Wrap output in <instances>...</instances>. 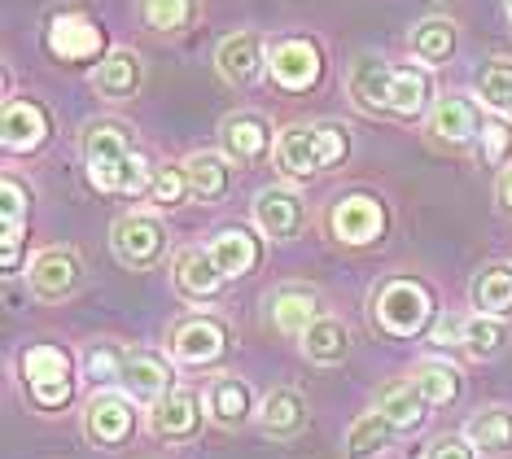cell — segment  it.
Returning a JSON list of instances; mask_svg holds the SVG:
<instances>
[{
  "label": "cell",
  "instance_id": "19",
  "mask_svg": "<svg viewBox=\"0 0 512 459\" xmlns=\"http://www.w3.org/2000/svg\"><path fill=\"white\" fill-rule=\"evenodd\" d=\"M263 62H267V53H263V35H254V31L228 35V40L219 44V53H215L219 75H224L228 84H237V88L254 84V79L263 75Z\"/></svg>",
  "mask_w": 512,
  "mask_h": 459
},
{
  "label": "cell",
  "instance_id": "39",
  "mask_svg": "<svg viewBox=\"0 0 512 459\" xmlns=\"http://www.w3.org/2000/svg\"><path fill=\"white\" fill-rule=\"evenodd\" d=\"M149 193H154L158 206H180L184 197L193 193L189 175H184V162H180V167H158L154 171V184H149Z\"/></svg>",
  "mask_w": 512,
  "mask_h": 459
},
{
  "label": "cell",
  "instance_id": "40",
  "mask_svg": "<svg viewBox=\"0 0 512 459\" xmlns=\"http://www.w3.org/2000/svg\"><path fill=\"white\" fill-rule=\"evenodd\" d=\"M508 149H512V127L499 123V119H486L482 123V158L491 162V167H504Z\"/></svg>",
  "mask_w": 512,
  "mask_h": 459
},
{
  "label": "cell",
  "instance_id": "13",
  "mask_svg": "<svg viewBox=\"0 0 512 459\" xmlns=\"http://www.w3.org/2000/svg\"><path fill=\"white\" fill-rule=\"evenodd\" d=\"M49 49L62 57V62H88V57H97L106 49V35L84 14H57L49 22Z\"/></svg>",
  "mask_w": 512,
  "mask_h": 459
},
{
  "label": "cell",
  "instance_id": "4",
  "mask_svg": "<svg viewBox=\"0 0 512 459\" xmlns=\"http://www.w3.org/2000/svg\"><path fill=\"white\" fill-rule=\"evenodd\" d=\"M110 250L123 267L145 272V267H154L158 258L167 254V228H162V219L149 215V210H127L110 228Z\"/></svg>",
  "mask_w": 512,
  "mask_h": 459
},
{
  "label": "cell",
  "instance_id": "11",
  "mask_svg": "<svg viewBox=\"0 0 512 459\" xmlns=\"http://www.w3.org/2000/svg\"><path fill=\"white\" fill-rule=\"evenodd\" d=\"M329 228L342 245H368V241H381L386 232V210H381L377 197H342L333 210H329Z\"/></svg>",
  "mask_w": 512,
  "mask_h": 459
},
{
  "label": "cell",
  "instance_id": "26",
  "mask_svg": "<svg viewBox=\"0 0 512 459\" xmlns=\"http://www.w3.org/2000/svg\"><path fill=\"white\" fill-rule=\"evenodd\" d=\"M464 438H469V446L477 455L486 459H499L512 451V411L508 407H486L477 411V416L469 420V429H464Z\"/></svg>",
  "mask_w": 512,
  "mask_h": 459
},
{
  "label": "cell",
  "instance_id": "5",
  "mask_svg": "<svg viewBox=\"0 0 512 459\" xmlns=\"http://www.w3.org/2000/svg\"><path fill=\"white\" fill-rule=\"evenodd\" d=\"M18 372L27 381L36 407H62L71 398V355L57 346H31L18 355Z\"/></svg>",
  "mask_w": 512,
  "mask_h": 459
},
{
  "label": "cell",
  "instance_id": "35",
  "mask_svg": "<svg viewBox=\"0 0 512 459\" xmlns=\"http://www.w3.org/2000/svg\"><path fill=\"white\" fill-rule=\"evenodd\" d=\"M412 53L421 57L425 66H442L451 53H456V27L447 18H425L416 22L412 31Z\"/></svg>",
  "mask_w": 512,
  "mask_h": 459
},
{
  "label": "cell",
  "instance_id": "15",
  "mask_svg": "<svg viewBox=\"0 0 512 459\" xmlns=\"http://www.w3.org/2000/svg\"><path fill=\"white\" fill-rule=\"evenodd\" d=\"M171 381H176V372H171V363L154 355V350H136V355H127V368H123V390L132 403H149L154 407L158 398L171 394Z\"/></svg>",
  "mask_w": 512,
  "mask_h": 459
},
{
  "label": "cell",
  "instance_id": "42",
  "mask_svg": "<svg viewBox=\"0 0 512 459\" xmlns=\"http://www.w3.org/2000/svg\"><path fill=\"white\" fill-rule=\"evenodd\" d=\"M464 315H442L434 328V346H464Z\"/></svg>",
  "mask_w": 512,
  "mask_h": 459
},
{
  "label": "cell",
  "instance_id": "1",
  "mask_svg": "<svg viewBox=\"0 0 512 459\" xmlns=\"http://www.w3.org/2000/svg\"><path fill=\"white\" fill-rule=\"evenodd\" d=\"M79 153H84L92 188H101V193H141L145 184H154L145 153H136L132 127L119 119L88 123L84 140H79Z\"/></svg>",
  "mask_w": 512,
  "mask_h": 459
},
{
  "label": "cell",
  "instance_id": "28",
  "mask_svg": "<svg viewBox=\"0 0 512 459\" xmlns=\"http://www.w3.org/2000/svg\"><path fill=\"white\" fill-rule=\"evenodd\" d=\"M259 420L272 438H298L307 429V403L298 390H272L259 407Z\"/></svg>",
  "mask_w": 512,
  "mask_h": 459
},
{
  "label": "cell",
  "instance_id": "23",
  "mask_svg": "<svg viewBox=\"0 0 512 459\" xmlns=\"http://www.w3.org/2000/svg\"><path fill=\"white\" fill-rule=\"evenodd\" d=\"M184 175H189V188L197 202H219L232 188V158L215 149H197L184 158Z\"/></svg>",
  "mask_w": 512,
  "mask_h": 459
},
{
  "label": "cell",
  "instance_id": "25",
  "mask_svg": "<svg viewBox=\"0 0 512 459\" xmlns=\"http://www.w3.org/2000/svg\"><path fill=\"white\" fill-rule=\"evenodd\" d=\"M377 411L390 420L394 429H421L425 425V416H429V403H425V394L416 390V381H386L377 390Z\"/></svg>",
  "mask_w": 512,
  "mask_h": 459
},
{
  "label": "cell",
  "instance_id": "3",
  "mask_svg": "<svg viewBox=\"0 0 512 459\" xmlns=\"http://www.w3.org/2000/svg\"><path fill=\"white\" fill-rule=\"evenodd\" d=\"M272 153L285 180H311L346 158V132L337 123H294L276 136Z\"/></svg>",
  "mask_w": 512,
  "mask_h": 459
},
{
  "label": "cell",
  "instance_id": "17",
  "mask_svg": "<svg viewBox=\"0 0 512 459\" xmlns=\"http://www.w3.org/2000/svg\"><path fill=\"white\" fill-rule=\"evenodd\" d=\"M228 346V333L224 324L211 320V315H193V320H184L176 328V337H171V350H176L180 363H193V368H202V363H215L224 355Z\"/></svg>",
  "mask_w": 512,
  "mask_h": 459
},
{
  "label": "cell",
  "instance_id": "6",
  "mask_svg": "<svg viewBox=\"0 0 512 459\" xmlns=\"http://www.w3.org/2000/svg\"><path fill=\"white\" fill-rule=\"evenodd\" d=\"M372 311L390 337H416L429 320V293L416 280H390V285H381Z\"/></svg>",
  "mask_w": 512,
  "mask_h": 459
},
{
  "label": "cell",
  "instance_id": "32",
  "mask_svg": "<svg viewBox=\"0 0 512 459\" xmlns=\"http://www.w3.org/2000/svg\"><path fill=\"white\" fill-rule=\"evenodd\" d=\"M390 442H394V425L372 407L355 420L351 433H346V459H377Z\"/></svg>",
  "mask_w": 512,
  "mask_h": 459
},
{
  "label": "cell",
  "instance_id": "10",
  "mask_svg": "<svg viewBox=\"0 0 512 459\" xmlns=\"http://www.w3.org/2000/svg\"><path fill=\"white\" fill-rule=\"evenodd\" d=\"M267 70H272V84L285 92H307L320 84V49L311 40H281L267 57Z\"/></svg>",
  "mask_w": 512,
  "mask_h": 459
},
{
  "label": "cell",
  "instance_id": "20",
  "mask_svg": "<svg viewBox=\"0 0 512 459\" xmlns=\"http://www.w3.org/2000/svg\"><path fill=\"white\" fill-rule=\"evenodd\" d=\"M0 140L9 153H31L49 140V114L40 101H9L0 119Z\"/></svg>",
  "mask_w": 512,
  "mask_h": 459
},
{
  "label": "cell",
  "instance_id": "8",
  "mask_svg": "<svg viewBox=\"0 0 512 459\" xmlns=\"http://www.w3.org/2000/svg\"><path fill=\"white\" fill-rule=\"evenodd\" d=\"M79 276H84V263H79V254L66 250V245H49V250H40L36 258H31V267H27L31 289H36V298H44V302L71 298V293L79 289Z\"/></svg>",
  "mask_w": 512,
  "mask_h": 459
},
{
  "label": "cell",
  "instance_id": "43",
  "mask_svg": "<svg viewBox=\"0 0 512 459\" xmlns=\"http://www.w3.org/2000/svg\"><path fill=\"white\" fill-rule=\"evenodd\" d=\"M495 197H499V206H504L508 215H512V162H508L504 171H499V180H495Z\"/></svg>",
  "mask_w": 512,
  "mask_h": 459
},
{
  "label": "cell",
  "instance_id": "24",
  "mask_svg": "<svg viewBox=\"0 0 512 459\" xmlns=\"http://www.w3.org/2000/svg\"><path fill=\"white\" fill-rule=\"evenodd\" d=\"M206 250H211L215 267L228 280H241V276H250L254 267H259V237H254L250 228H224V232H215V241L206 245Z\"/></svg>",
  "mask_w": 512,
  "mask_h": 459
},
{
  "label": "cell",
  "instance_id": "22",
  "mask_svg": "<svg viewBox=\"0 0 512 459\" xmlns=\"http://www.w3.org/2000/svg\"><path fill=\"white\" fill-rule=\"evenodd\" d=\"M202 403H206V416H211L219 429H241L254 411V394H250L246 381H237V376H219V381L206 385Z\"/></svg>",
  "mask_w": 512,
  "mask_h": 459
},
{
  "label": "cell",
  "instance_id": "7",
  "mask_svg": "<svg viewBox=\"0 0 512 459\" xmlns=\"http://www.w3.org/2000/svg\"><path fill=\"white\" fill-rule=\"evenodd\" d=\"M136 433V407L127 394H92L88 407H84V438L92 446H101V451H114V446H123L127 438Z\"/></svg>",
  "mask_w": 512,
  "mask_h": 459
},
{
  "label": "cell",
  "instance_id": "9",
  "mask_svg": "<svg viewBox=\"0 0 512 459\" xmlns=\"http://www.w3.org/2000/svg\"><path fill=\"white\" fill-rule=\"evenodd\" d=\"M219 145H224V153L232 162L254 167V162H263L267 153L276 149V140H272V127H267L263 114L237 110V114H228V119L219 123Z\"/></svg>",
  "mask_w": 512,
  "mask_h": 459
},
{
  "label": "cell",
  "instance_id": "29",
  "mask_svg": "<svg viewBox=\"0 0 512 459\" xmlns=\"http://www.w3.org/2000/svg\"><path fill=\"white\" fill-rule=\"evenodd\" d=\"M346 350H351V333H346L342 320H329V315H320L316 324L302 333V355L311 363H324V368H333V363L346 359Z\"/></svg>",
  "mask_w": 512,
  "mask_h": 459
},
{
  "label": "cell",
  "instance_id": "14",
  "mask_svg": "<svg viewBox=\"0 0 512 459\" xmlns=\"http://www.w3.org/2000/svg\"><path fill=\"white\" fill-rule=\"evenodd\" d=\"M429 136L447 149H460L473 136H482V114L469 97H438V105L429 110Z\"/></svg>",
  "mask_w": 512,
  "mask_h": 459
},
{
  "label": "cell",
  "instance_id": "18",
  "mask_svg": "<svg viewBox=\"0 0 512 459\" xmlns=\"http://www.w3.org/2000/svg\"><path fill=\"white\" fill-rule=\"evenodd\" d=\"M171 280H176L180 298H189V302H211L228 285V276L215 267L211 250H184L176 258V272H171Z\"/></svg>",
  "mask_w": 512,
  "mask_h": 459
},
{
  "label": "cell",
  "instance_id": "38",
  "mask_svg": "<svg viewBox=\"0 0 512 459\" xmlns=\"http://www.w3.org/2000/svg\"><path fill=\"white\" fill-rule=\"evenodd\" d=\"M504 346H508L504 324L491 320V315H469V324H464V350H469L473 359H495Z\"/></svg>",
  "mask_w": 512,
  "mask_h": 459
},
{
  "label": "cell",
  "instance_id": "30",
  "mask_svg": "<svg viewBox=\"0 0 512 459\" xmlns=\"http://www.w3.org/2000/svg\"><path fill=\"white\" fill-rule=\"evenodd\" d=\"M0 197H5V272H18V250H22V228H27L31 193H27V184L22 180L5 175Z\"/></svg>",
  "mask_w": 512,
  "mask_h": 459
},
{
  "label": "cell",
  "instance_id": "16",
  "mask_svg": "<svg viewBox=\"0 0 512 459\" xmlns=\"http://www.w3.org/2000/svg\"><path fill=\"white\" fill-rule=\"evenodd\" d=\"M202 407L206 403H197L193 390H171L167 398H158L149 407V433L154 438H171V442L193 438L197 425H202Z\"/></svg>",
  "mask_w": 512,
  "mask_h": 459
},
{
  "label": "cell",
  "instance_id": "34",
  "mask_svg": "<svg viewBox=\"0 0 512 459\" xmlns=\"http://www.w3.org/2000/svg\"><path fill=\"white\" fill-rule=\"evenodd\" d=\"M477 97H482L486 110L512 119V57H491L477 70Z\"/></svg>",
  "mask_w": 512,
  "mask_h": 459
},
{
  "label": "cell",
  "instance_id": "37",
  "mask_svg": "<svg viewBox=\"0 0 512 459\" xmlns=\"http://www.w3.org/2000/svg\"><path fill=\"white\" fill-rule=\"evenodd\" d=\"M123 368H127V350L114 346V341H97V346L84 355V372L97 390H110V385H123Z\"/></svg>",
  "mask_w": 512,
  "mask_h": 459
},
{
  "label": "cell",
  "instance_id": "27",
  "mask_svg": "<svg viewBox=\"0 0 512 459\" xmlns=\"http://www.w3.org/2000/svg\"><path fill=\"white\" fill-rule=\"evenodd\" d=\"M469 302L477 306V315H512V267L508 263H491L473 276L469 285Z\"/></svg>",
  "mask_w": 512,
  "mask_h": 459
},
{
  "label": "cell",
  "instance_id": "2",
  "mask_svg": "<svg viewBox=\"0 0 512 459\" xmlns=\"http://www.w3.org/2000/svg\"><path fill=\"white\" fill-rule=\"evenodd\" d=\"M359 110L394 114V119H416L429 105V75L412 66H390L381 57H359L346 79Z\"/></svg>",
  "mask_w": 512,
  "mask_h": 459
},
{
  "label": "cell",
  "instance_id": "33",
  "mask_svg": "<svg viewBox=\"0 0 512 459\" xmlns=\"http://www.w3.org/2000/svg\"><path fill=\"white\" fill-rule=\"evenodd\" d=\"M136 14H141L149 31L171 35V31H184L202 14V0H136Z\"/></svg>",
  "mask_w": 512,
  "mask_h": 459
},
{
  "label": "cell",
  "instance_id": "31",
  "mask_svg": "<svg viewBox=\"0 0 512 459\" xmlns=\"http://www.w3.org/2000/svg\"><path fill=\"white\" fill-rule=\"evenodd\" d=\"M316 320H320V315H316V293H311V289L289 285V289H281L272 298V324L281 328L285 337H302Z\"/></svg>",
  "mask_w": 512,
  "mask_h": 459
},
{
  "label": "cell",
  "instance_id": "21",
  "mask_svg": "<svg viewBox=\"0 0 512 459\" xmlns=\"http://www.w3.org/2000/svg\"><path fill=\"white\" fill-rule=\"evenodd\" d=\"M141 75H145L141 57L132 49H110L97 62V70H92V88H97L106 101H132L136 92H141Z\"/></svg>",
  "mask_w": 512,
  "mask_h": 459
},
{
  "label": "cell",
  "instance_id": "36",
  "mask_svg": "<svg viewBox=\"0 0 512 459\" xmlns=\"http://www.w3.org/2000/svg\"><path fill=\"white\" fill-rule=\"evenodd\" d=\"M416 390L425 394L429 407H451L460 398V372L451 368V363H438V359H425L421 368L412 372Z\"/></svg>",
  "mask_w": 512,
  "mask_h": 459
},
{
  "label": "cell",
  "instance_id": "44",
  "mask_svg": "<svg viewBox=\"0 0 512 459\" xmlns=\"http://www.w3.org/2000/svg\"><path fill=\"white\" fill-rule=\"evenodd\" d=\"M504 14H508V27H512V0H504Z\"/></svg>",
  "mask_w": 512,
  "mask_h": 459
},
{
  "label": "cell",
  "instance_id": "41",
  "mask_svg": "<svg viewBox=\"0 0 512 459\" xmlns=\"http://www.w3.org/2000/svg\"><path fill=\"white\" fill-rule=\"evenodd\" d=\"M425 459H473V446H469V438H434L429 442V451H425Z\"/></svg>",
  "mask_w": 512,
  "mask_h": 459
},
{
  "label": "cell",
  "instance_id": "12",
  "mask_svg": "<svg viewBox=\"0 0 512 459\" xmlns=\"http://www.w3.org/2000/svg\"><path fill=\"white\" fill-rule=\"evenodd\" d=\"M307 223V206L294 188H263L254 197V228L272 241H294Z\"/></svg>",
  "mask_w": 512,
  "mask_h": 459
}]
</instances>
